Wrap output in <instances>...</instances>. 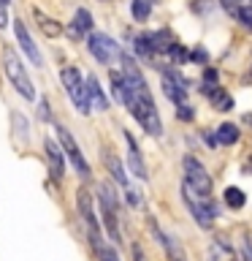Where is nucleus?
<instances>
[{
    "instance_id": "obj_1",
    "label": "nucleus",
    "mask_w": 252,
    "mask_h": 261,
    "mask_svg": "<svg viewBox=\"0 0 252 261\" xmlns=\"http://www.w3.org/2000/svg\"><path fill=\"white\" fill-rule=\"evenodd\" d=\"M122 68H125V79H128V101H125V106L130 109V114L144 125L146 134L160 136L163 134V122H160L158 109H154L152 93H149V87H146L144 76L138 73L136 63L130 60L128 55H122Z\"/></svg>"
},
{
    "instance_id": "obj_2",
    "label": "nucleus",
    "mask_w": 252,
    "mask_h": 261,
    "mask_svg": "<svg viewBox=\"0 0 252 261\" xmlns=\"http://www.w3.org/2000/svg\"><path fill=\"white\" fill-rule=\"evenodd\" d=\"M182 193H184V201H187V207H190L193 218L198 220V226L209 228L211 223H214V218H217V204L211 201L209 196L195 193L190 185H182Z\"/></svg>"
},
{
    "instance_id": "obj_3",
    "label": "nucleus",
    "mask_w": 252,
    "mask_h": 261,
    "mask_svg": "<svg viewBox=\"0 0 252 261\" xmlns=\"http://www.w3.org/2000/svg\"><path fill=\"white\" fill-rule=\"evenodd\" d=\"M3 65H6V76H8V82L19 90V95H24V98H36V87H33V82H30V76H27V71H24V65L19 63V57H16L11 49H6L3 52Z\"/></svg>"
},
{
    "instance_id": "obj_4",
    "label": "nucleus",
    "mask_w": 252,
    "mask_h": 261,
    "mask_svg": "<svg viewBox=\"0 0 252 261\" xmlns=\"http://www.w3.org/2000/svg\"><path fill=\"white\" fill-rule=\"evenodd\" d=\"M62 85H65V93L71 95V101L76 103V109L81 114L89 112V95H87V79H81L79 68H65L62 71Z\"/></svg>"
},
{
    "instance_id": "obj_5",
    "label": "nucleus",
    "mask_w": 252,
    "mask_h": 261,
    "mask_svg": "<svg viewBox=\"0 0 252 261\" xmlns=\"http://www.w3.org/2000/svg\"><path fill=\"white\" fill-rule=\"evenodd\" d=\"M79 212H81V218H84V226H87L89 242H92V248L101 253L106 245H103V237H101V226H98L95 212H92V199H89V193L84 191V188L79 191Z\"/></svg>"
},
{
    "instance_id": "obj_6",
    "label": "nucleus",
    "mask_w": 252,
    "mask_h": 261,
    "mask_svg": "<svg viewBox=\"0 0 252 261\" xmlns=\"http://www.w3.org/2000/svg\"><path fill=\"white\" fill-rule=\"evenodd\" d=\"M101 215H103V223L109 228V237L119 242V220H117V199H114V191L111 185H101Z\"/></svg>"
},
{
    "instance_id": "obj_7",
    "label": "nucleus",
    "mask_w": 252,
    "mask_h": 261,
    "mask_svg": "<svg viewBox=\"0 0 252 261\" xmlns=\"http://www.w3.org/2000/svg\"><path fill=\"white\" fill-rule=\"evenodd\" d=\"M184 185H190L193 191L201 193V196L211 193V177L206 174V169H203L195 158H184Z\"/></svg>"
},
{
    "instance_id": "obj_8",
    "label": "nucleus",
    "mask_w": 252,
    "mask_h": 261,
    "mask_svg": "<svg viewBox=\"0 0 252 261\" xmlns=\"http://www.w3.org/2000/svg\"><path fill=\"white\" fill-rule=\"evenodd\" d=\"M87 46H89V55H92L98 63H111L114 57L119 55V46L114 44L109 36H103V33H92V36L87 38Z\"/></svg>"
},
{
    "instance_id": "obj_9",
    "label": "nucleus",
    "mask_w": 252,
    "mask_h": 261,
    "mask_svg": "<svg viewBox=\"0 0 252 261\" xmlns=\"http://www.w3.org/2000/svg\"><path fill=\"white\" fill-rule=\"evenodd\" d=\"M57 136H60V142H62V150L68 152V158H71V163H73V169H76L81 177H89V166H87V161L81 158V150H79V144L73 142V136L68 134V128L57 125Z\"/></svg>"
},
{
    "instance_id": "obj_10",
    "label": "nucleus",
    "mask_w": 252,
    "mask_h": 261,
    "mask_svg": "<svg viewBox=\"0 0 252 261\" xmlns=\"http://www.w3.org/2000/svg\"><path fill=\"white\" fill-rule=\"evenodd\" d=\"M163 93H166L174 103L182 106L184 93H187V79L176 71H166V76H163Z\"/></svg>"
},
{
    "instance_id": "obj_11",
    "label": "nucleus",
    "mask_w": 252,
    "mask_h": 261,
    "mask_svg": "<svg viewBox=\"0 0 252 261\" xmlns=\"http://www.w3.org/2000/svg\"><path fill=\"white\" fill-rule=\"evenodd\" d=\"M14 30H16V41H19L22 52L33 60V65H44V57H41L38 46L33 44V38H30V33H27V28H24V22H22V19H16V22H14Z\"/></svg>"
},
{
    "instance_id": "obj_12",
    "label": "nucleus",
    "mask_w": 252,
    "mask_h": 261,
    "mask_svg": "<svg viewBox=\"0 0 252 261\" xmlns=\"http://www.w3.org/2000/svg\"><path fill=\"white\" fill-rule=\"evenodd\" d=\"M152 231H154V237H158V242H163V248H166V258L168 261H187V256H184V250H182V245H179L171 234H166V231H160L158 226L152 223Z\"/></svg>"
},
{
    "instance_id": "obj_13",
    "label": "nucleus",
    "mask_w": 252,
    "mask_h": 261,
    "mask_svg": "<svg viewBox=\"0 0 252 261\" xmlns=\"http://www.w3.org/2000/svg\"><path fill=\"white\" fill-rule=\"evenodd\" d=\"M44 150H46V161H49L52 174H54V177H62V152H60V147H57L52 139H46V142H44Z\"/></svg>"
},
{
    "instance_id": "obj_14",
    "label": "nucleus",
    "mask_w": 252,
    "mask_h": 261,
    "mask_svg": "<svg viewBox=\"0 0 252 261\" xmlns=\"http://www.w3.org/2000/svg\"><path fill=\"white\" fill-rule=\"evenodd\" d=\"M125 139H128V152H130V169H133V174H136L138 179H146L149 174H146V166H144L141 155H138V147H136V142H133V136L125 134Z\"/></svg>"
},
{
    "instance_id": "obj_15",
    "label": "nucleus",
    "mask_w": 252,
    "mask_h": 261,
    "mask_svg": "<svg viewBox=\"0 0 252 261\" xmlns=\"http://www.w3.org/2000/svg\"><path fill=\"white\" fill-rule=\"evenodd\" d=\"M87 95H89V103H92L98 112H103L106 106H109V101H106V95H103V90H101L95 76H87Z\"/></svg>"
},
{
    "instance_id": "obj_16",
    "label": "nucleus",
    "mask_w": 252,
    "mask_h": 261,
    "mask_svg": "<svg viewBox=\"0 0 252 261\" xmlns=\"http://www.w3.org/2000/svg\"><path fill=\"white\" fill-rule=\"evenodd\" d=\"M211 261H239V256L225 240H214L211 242Z\"/></svg>"
},
{
    "instance_id": "obj_17",
    "label": "nucleus",
    "mask_w": 252,
    "mask_h": 261,
    "mask_svg": "<svg viewBox=\"0 0 252 261\" xmlns=\"http://www.w3.org/2000/svg\"><path fill=\"white\" fill-rule=\"evenodd\" d=\"M149 41H152V49H154V52H171V49L176 46V41H174V36H171L168 30L149 33Z\"/></svg>"
},
{
    "instance_id": "obj_18",
    "label": "nucleus",
    "mask_w": 252,
    "mask_h": 261,
    "mask_svg": "<svg viewBox=\"0 0 252 261\" xmlns=\"http://www.w3.org/2000/svg\"><path fill=\"white\" fill-rule=\"evenodd\" d=\"M89 28H92V16H89L87 8H79V11H76V19H73V24H71V36L87 33Z\"/></svg>"
},
{
    "instance_id": "obj_19",
    "label": "nucleus",
    "mask_w": 252,
    "mask_h": 261,
    "mask_svg": "<svg viewBox=\"0 0 252 261\" xmlns=\"http://www.w3.org/2000/svg\"><path fill=\"white\" fill-rule=\"evenodd\" d=\"M217 142H219V144H233V142H239V128H236L233 122L219 125V128H217Z\"/></svg>"
},
{
    "instance_id": "obj_20",
    "label": "nucleus",
    "mask_w": 252,
    "mask_h": 261,
    "mask_svg": "<svg viewBox=\"0 0 252 261\" xmlns=\"http://www.w3.org/2000/svg\"><path fill=\"white\" fill-rule=\"evenodd\" d=\"M36 19H38L41 30H44L49 38H54V36H60V33H62V28H60V24H57L54 19H49V16H46L44 11H36Z\"/></svg>"
},
{
    "instance_id": "obj_21",
    "label": "nucleus",
    "mask_w": 252,
    "mask_h": 261,
    "mask_svg": "<svg viewBox=\"0 0 252 261\" xmlns=\"http://www.w3.org/2000/svg\"><path fill=\"white\" fill-rule=\"evenodd\" d=\"M244 193L239 191V188H225V204L228 207H233V210H241L244 207Z\"/></svg>"
},
{
    "instance_id": "obj_22",
    "label": "nucleus",
    "mask_w": 252,
    "mask_h": 261,
    "mask_svg": "<svg viewBox=\"0 0 252 261\" xmlns=\"http://www.w3.org/2000/svg\"><path fill=\"white\" fill-rule=\"evenodd\" d=\"M217 90H219V87H217V71H211V68H209L206 73H203V82H201V93H206V95L211 98V95L217 93Z\"/></svg>"
},
{
    "instance_id": "obj_23",
    "label": "nucleus",
    "mask_w": 252,
    "mask_h": 261,
    "mask_svg": "<svg viewBox=\"0 0 252 261\" xmlns=\"http://www.w3.org/2000/svg\"><path fill=\"white\" fill-rule=\"evenodd\" d=\"M103 158H106V166H109V171H111V177L117 179L119 185H128V177L122 174V166H119V161H114V155H109V152H106Z\"/></svg>"
},
{
    "instance_id": "obj_24",
    "label": "nucleus",
    "mask_w": 252,
    "mask_h": 261,
    "mask_svg": "<svg viewBox=\"0 0 252 261\" xmlns=\"http://www.w3.org/2000/svg\"><path fill=\"white\" fill-rule=\"evenodd\" d=\"M130 11H133V16H136L138 22H144L146 16H149V11H152V3H149V0H133Z\"/></svg>"
},
{
    "instance_id": "obj_25",
    "label": "nucleus",
    "mask_w": 252,
    "mask_h": 261,
    "mask_svg": "<svg viewBox=\"0 0 252 261\" xmlns=\"http://www.w3.org/2000/svg\"><path fill=\"white\" fill-rule=\"evenodd\" d=\"M211 103H214V109H219V112H228L233 106V98L231 95H225L223 90H217L214 95H211Z\"/></svg>"
},
{
    "instance_id": "obj_26",
    "label": "nucleus",
    "mask_w": 252,
    "mask_h": 261,
    "mask_svg": "<svg viewBox=\"0 0 252 261\" xmlns=\"http://www.w3.org/2000/svg\"><path fill=\"white\" fill-rule=\"evenodd\" d=\"M136 49H138V52H141L144 57H152V55H154L149 36H138V38H136Z\"/></svg>"
},
{
    "instance_id": "obj_27",
    "label": "nucleus",
    "mask_w": 252,
    "mask_h": 261,
    "mask_svg": "<svg viewBox=\"0 0 252 261\" xmlns=\"http://www.w3.org/2000/svg\"><path fill=\"white\" fill-rule=\"evenodd\" d=\"M236 16L247 24V28H252V6H247V8H241V11H236Z\"/></svg>"
},
{
    "instance_id": "obj_28",
    "label": "nucleus",
    "mask_w": 252,
    "mask_h": 261,
    "mask_svg": "<svg viewBox=\"0 0 252 261\" xmlns=\"http://www.w3.org/2000/svg\"><path fill=\"white\" fill-rule=\"evenodd\" d=\"M98 256H101V261H119V256H117V250H114V248H103Z\"/></svg>"
},
{
    "instance_id": "obj_29",
    "label": "nucleus",
    "mask_w": 252,
    "mask_h": 261,
    "mask_svg": "<svg viewBox=\"0 0 252 261\" xmlns=\"http://www.w3.org/2000/svg\"><path fill=\"white\" fill-rule=\"evenodd\" d=\"M241 258H244V261H252V242H249V240L241 242Z\"/></svg>"
},
{
    "instance_id": "obj_30",
    "label": "nucleus",
    "mask_w": 252,
    "mask_h": 261,
    "mask_svg": "<svg viewBox=\"0 0 252 261\" xmlns=\"http://www.w3.org/2000/svg\"><path fill=\"white\" fill-rule=\"evenodd\" d=\"M6 24H8V3L0 0V28H6Z\"/></svg>"
},
{
    "instance_id": "obj_31",
    "label": "nucleus",
    "mask_w": 252,
    "mask_h": 261,
    "mask_svg": "<svg viewBox=\"0 0 252 261\" xmlns=\"http://www.w3.org/2000/svg\"><path fill=\"white\" fill-rule=\"evenodd\" d=\"M168 55H171V57H174V60H176V63H182V60H184V57H187V52H184V49H182V46H179V44H176L174 49H171V52H168Z\"/></svg>"
},
{
    "instance_id": "obj_32",
    "label": "nucleus",
    "mask_w": 252,
    "mask_h": 261,
    "mask_svg": "<svg viewBox=\"0 0 252 261\" xmlns=\"http://www.w3.org/2000/svg\"><path fill=\"white\" fill-rule=\"evenodd\" d=\"M176 117H179V120H193V109H190V106H187V103H184V106H179Z\"/></svg>"
},
{
    "instance_id": "obj_33",
    "label": "nucleus",
    "mask_w": 252,
    "mask_h": 261,
    "mask_svg": "<svg viewBox=\"0 0 252 261\" xmlns=\"http://www.w3.org/2000/svg\"><path fill=\"white\" fill-rule=\"evenodd\" d=\"M133 261H146V256H144V250L138 248V245H133Z\"/></svg>"
},
{
    "instance_id": "obj_34",
    "label": "nucleus",
    "mask_w": 252,
    "mask_h": 261,
    "mask_svg": "<svg viewBox=\"0 0 252 261\" xmlns=\"http://www.w3.org/2000/svg\"><path fill=\"white\" fill-rule=\"evenodd\" d=\"M236 3H241V0H223V6H228L231 11H236Z\"/></svg>"
},
{
    "instance_id": "obj_35",
    "label": "nucleus",
    "mask_w": 252,
    "mask_h": 261,
    "mask_svg": "<svg viewBox=\"0 0 252 261\" xmlns=\"http://www.w3.org/2000/svg\"><path fill=\"white\" fill-rule=\"evenodd\" d=\"M193 57H195V60H206V52H203V49H195Z\"/></svg>"
},
{
    "instance_id": "obj_36",
    "label": "nucleus",
    "mask_w": 252,
    "mask_h": 261,
    "mask_svg": "<svg viewBox=\"0 0 252 261\" xmlns=\"http://www.w3.org/2000/svg\"><path fill=\"white\" fill-rule=\"evenodd\" d=\"M6 3H8V0H6Z\"/></svg>"
}]
</instances>
